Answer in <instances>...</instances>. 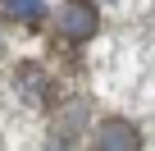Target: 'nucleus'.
Wrapping results in <instances>:
<instances>
[{
  "label": "nucleus",
  "instance_id": "f257e3e1",
  "mask_svg": "<svg viewBox=\"0 0 155 151\" xmlns=\"http://www.w3.org/2000/svg\"><path fill=\"white\" fill-rule=\"evenodd\" d=\"M96 28H101V14L91 0H68V5H59L50 14V41L55 46H82L96 37Z\"/></svg>",
  "mask_w": 155,
  "mask_h": 151
},
{
  "label": "nucleus",
  "instance_id": "f03ea898",
  "mask_svg": "<svg viewBox=\"0 0 155 151\" xmlns=\"http://www.w3.org/2000/svg\"><path fill=\"white\" fill-rule=\"evenodd\" d=\"M96 151H141V133L128 119H105L96 133Z\"/></svg>",
  "mask_w": 155,
  "mask_h": 151
},
{
  "label": "nucleus",
  "instance_id": "7ed1b4c3",
  "mask_svg": "<svg viewBox=\"0 0 155 151\" xmlns=\"http://www.w3.org/2000/svg\"><path fill=\"white\" fill-rule=\"evenodd\" d=\"M0 14L18 28H41V19H50V0H0Z\"/></svg>",
  "mask_w": 155,
  "mask_h": 151
},
{
  "label": "nucleus",
  "instance_id": "20e7f679",
  "mask_svg": "<svg viewBox=\"0 0 155 151\" xmlns=\"http://www.w3.org/2000/svg\"><path fill=\"white\" fill-rule=\"evenodd\" d=\"M0 50H5V46H0Z\"/></svg>",
  "mask_w": 155,
  "mask_h": 151
}]
</instances>
